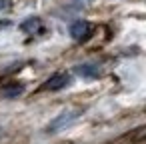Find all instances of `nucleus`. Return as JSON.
Returning a JSON list of instances; mask_svg holds the SVG:
<instances>
[{
    "mask_svg": "<svg viewBox=\"0 0 146 144\" xmlns=\"http://www.w3.org/2000/svg\"><path fill=\"white\" fill-rule=\"evenodd\" d=\"M90 32H92V24L86 22V20H76V22H72V26H70V36H72L76 42L86 40V38L90 36Z\"/></svg>",
    "mask_w": 146,
    "mask_h": 144,
    "instance_id": "2",
    "label": "nucleus"
},
{
    "mask_svg": "<svg viewBox=\"0 0 146 144\" xmlns=\"http://www.w3.org/2000/svg\"><path fill=\"white\" fill-rule=\"evenodd\" d=\"M6 6H8V0H0V10L6 8Z\"/></svg>",
    "mask_w": 146,
    "mask_h": 144,
    "instance_id": "7",
    "label": "nucleus"
},
{
    "mask_svg": "<svg viewBox=\"0 0 146 144\" xmlns=\"http://www.w3.org/2000/svg\"><path fill=\"white\" fill-rule=\"evenodd\" d=\"M74 72L80 76V78H98L102 74V68L98 64H92V62H86V64H78L74 66Z\"/></svg>",
    "mask_w": 146,
    "mask_h": 144,
    "instance_id": "4",
    "label": "nucleus"
},
{
    "mask_svg": "<svg viewBox=\"0 0 146 144\" xmlns=\"http://www.w3.org/2000/svg\"><path fill=\"white\" fill-rule=\"evenodd\" d=\"M68 84H70V74L58 72V74H54V76H50V78L46 80L44 90H62V88H66Z\"/></svg>",
    "mask_w": 146,
    "mask_h": 144,
    "instance_id": "3",
    "label": "nucleus"
},
{
    "mask_svg": "<svg viewBox=\"0 0 146 144\" xmlns=\"http://www.w3.org/2000/svg\"><path fill=\"white\" fill-rule=\"evenodd\" d=\"M20 92H22V86H12V88H4L2 90L4 96H18Z\"/></svg>",
    "mask_w": 146,
    "mask_h": 144,
    "instance_id": "6",
    "label": "nucleus"
},
{
    "mask_svg": "<svg viewBox=\"0 0 146 144\" xmlns=\"http://www.w3.org/2000/svg\"><path fill=\"white\" fill-rule=\"evenodd\" d=\"M24 32H28V34H34L38 28H40V18H28L26 22H22V26H20Z\"/></svg>",
    "mask_w": 146,
    "mask_h": 144,
    "instance_id": "5",
    "label": "nucleus"
},
{
    "mask_svg": "<svg viewBox=\"0 0 146 144\" xmlns=\"http://www.w3.org/2000/svg\"><path fill=\"white\" fill-rule=\"evenodd\" d=\"M82 116V110L80 108H72V110H64V112H60L50 124H48V128H46V132L48 134H54V132H60V130H64L66 126H70V124H74L78 118Z\"/></svg>",
    "mask_w": 146,
    "mask_h": 144,
    "instance_id": "1",
    "label": "nucleus"
}]
</instances>
